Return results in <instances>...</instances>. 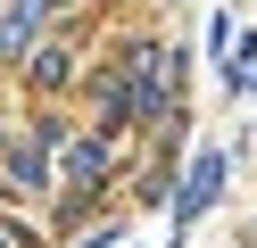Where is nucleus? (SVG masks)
<instances>
[{
    "label": "nucleus",
    "instance_id": "nucleus-3",
    "mask_svg": "<svg viewBox=\"0 0 257 248\" xmlns=\"http://www.w3.org/2000/svg\"><path fill=\"white\" fill-rule=\"evenodd\" d=\"M224 83H232V91H249V83H257V33L232 50V58H224Z\"/></svg>",
    "mask_w": 257,
    "mask_h": 248
},
{
    "label": "nucleus",
    "instance_id": "nucleus-2",
    "mask_svg": "<svg viewBox=\"0 0 257 248\" xmlns=\"http://www.w3.org/2000/svg\"><path fill=\"white\" fill-rule=\"evenodd\" d=\"M100 174H108V149L83 141V149H75V190H100Z\"/></svg>",
    "mask_w": 257,
    "mask_h": 248
},
{
    "label": "nucleus",
    "instance_id": "nucleus-1",
    "mask_svg": "<svg viewBox=\"0 0 257 248\" xmlns=\"http://www.w3.org/2000/svg\"><path fill=\"white\" fill-rule=\"evenodd\" d=\"M216 190H224V157H199V165H191V182L174 190V223L207 215V207H216Z\"/></svg>",
    "mask_w": 257,
    "mask_h": 248
}]
</instances>
